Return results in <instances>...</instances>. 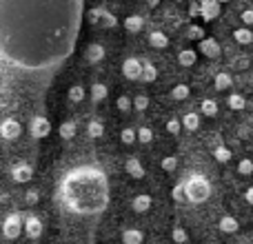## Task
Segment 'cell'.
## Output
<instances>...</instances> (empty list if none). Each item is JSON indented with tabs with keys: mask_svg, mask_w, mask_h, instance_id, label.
I'll use <instances>...</instances> for the list:
<instances>
[{
	"mask_svg": "<svg viewBox=\"0 0 253 244\" xmlns=\"http://www.w3.org/2000/svg\"><path fill=\"white\" fill-rule=\"evenodd\" d=\"M187 36L193 40H202V36H205V31L200 29V27H189L187 29Z\"/></svg>",
	"mask_w": 253,
	"mask_h": 244,
	"instance_id": "42",
	"label": "cell"
},
{
	"mask_svg": "<svg viewBox=\"0 0 253 244\" xmlns=\"http://www.w3.org/2000/svg\"><path fill=\"white\" fill-rule=\"evenodd\" d=\"M131 107L138 109V111H144L149 107V96L147 93H138V96H133L131 98Z\"/></svg>",
	"mask_w": 253,
	"mask_h": 244,
	"instance_id": "33",
	"label": "cell"
},
{
	"mask_svg": "<svg viewBox=\"0 0 253 244\" xmlns=\"http://www.w3.org/2000/svg\"><path fill=\"white\" fill-rule=\"evenodd\" d=\"M182 187H184V198L189 202H193V204H200L211 196V182L207 178H202V175H191L187 182H182Z\"/></svg>",
	"mask_w": 253,
	"mask_h": 244,
	"instance_id": "3",
	"label": "cell"
},
{
	"mask_svg": "<svg viewBox=\"0 0 253 244\" xmlns=\"http://www.w3.org/2000/svg\"><path fill=\"white\" fill-rule=\"evenodd\" d=\"M171 238H173L175 244H184V242L189 240V233L184 231L182 227H173V231H171Z\"/></svg>",
	"mask_w": 253,
	"mask_h": 244,
	"instance_id": "37",
	"label": "cell"
},
{
	"mask_svg": "<svg viewBox=\"0 0 253 244\" xmlns=\"http://www.w3.org/2000/svg\"><path fill=\"white\" fill-rule=\"evenodd\" d=\"M131 209H133L135 213H147V211L151 209V196H147V193L135 196L133 202H131Z\"/></svg>",
	"mask_w": 253,
	"mask_h": 244,
	"instance_id": "14",
	"label": "cell"
},
{
	"mask_svg": "<svg viewBox=\"0 0 253 244\" xmlns=\"http://www.w3.org/2000/svg\"><path fill=\"white\" fill-rule=\"evenodd\" d=\"M231 76L227 74V71H220L218 76H215L213 78V84H215V89H218V91H227V89H231Z\"/></svg>",
	"mask_w": 253,
	"mask_h": 244,
	"instance_id": "24",
	"label": "cell"
},
{
	"mask_svg": "<svg viewBox=\"0 0 253 244\" xmlns=\"http://www.w3.org/2000/svg\"><path fill=\"white\" fill-rule=\"evenodd\" d=\"M218 13H220V2H215V0L198 2V16L205 18V20H213V18H218Z\"/></svg>",
	"mask_w": 253,
	"mask_h": 244,
	"instance_id": "9",
	"label": "cell"
},
{
	"mask_svg": "<svg viewBox=\"0 0 253 244\" xmlns=\"http://www.w3.org/2000/svg\"><path fill=\"white\" fill-rule=\"evenodd\" d=\"M125 169H126V173H129L131 178H135V180H140L144 175V169H142V164H140L138 158H126Z\"/></svg>",
	"mask_w": 253,
	"mask_h": 244,
	"instance_id": "16",
	"label": "cell"
},
{
	"mask_svg": "<svg viewBox=\"0 0 253 244\" xmlns=\"http://www.w3.org/2000/svg\"><path fill=\"white\" fill-rule=\"evenodd\" d=\"M84 58H87V62H91V65H98V62L105 60V47L98 42H91L87 47V51H84Z\"/></svg>",
	"mask_w": 253,
	"mask_h": 244,
	"instance_id": "12",
	"label": "cell"
},
{
	"mask_svg": "<svg viewBox=\"0 0 253 244\" xmlns=\"http://www.w3.org/2000/svg\"><path fill=\"white\" fill-rule=\"evenodd\" d=\"M116 107H118L123 114L131 111V98L129 96H118V98H116Z\"/></svg>",
	"mask_w": 253,
	"mask_h": 244,
	"instance_id": "39",
	"label": "cell"
},
{
	"mask_svg": "<svg viewBox=\"0 0 253 244\" xmlns=\"http://www.w3.org/2000/svg\"><path fill=\"white\" fill-rule=\"evenodd\" d=\"M22 233V218L20 213H9L2 222V236L7 240H16L18 236Z\"/></svg>",
	"mask_w": 253,
	"mask_h": 244,
	"instance_id": "4",
	"label": "cell"
},
{
	"mask_svg": "<svg viewBox=\"0 0 253 244\" xmlns=\"http://www.w3.org/2000/svg\"><path fill=\"white\" fill-rule=\"evenodd\" d=\"M218 227H220V231H222V233L233 236V233L240 229V222H238L233 215H222V218H220V222H218Z\"/></svg>",
	"mask_w": 253,
	"mask_h": 244,
	"instance_id": "15",
	"label": "cell"
},
{
	"mask_svg": "<svg viewBox=\"0 0 253 244\" xmlns=\"http://www.w3.org/2000/svg\"><path fill=\"white\" fill-rule=\"evenodd\" d=\"M135 140L142 144H149L153 140V131L149 129V126H138V129H135Z\"/></svg>",
	"mask_w": 253,
	"mask_h": 244,
	"instance_id": "32",
	"label": "cell"
},
{
	"mask_svg": "<svg viewBox=\"0 0 253 244\" xmlns=\"http://www.w3.org/2000/svg\"><path fill=\"white\" fill-rule=\"evenodd\" d=\"M171 198H173L175 202H184L187 198H184V187H182V182H178L173 187V191H171Z\"/></svg>",
	"mask_w": 253,
	"mask_h": 244,
	"instance_id": "41",
	"label": "cell"
},
{
	"mask_svg": "<svg viewBox=\"0 0 253 244\" xmlns=\"http://www.w3.org/2000/svg\"><path fill=\"white\" fill-rule=\"evenodd\" d=\"M25 200H27V204H36V202H38V200H40L38 191H36V189H31V191H27Z\"/></svg>",
	"mask_w": 253,
	"mask_h": 244,
	"instance_id": "44",
	"label": "cell"
},
{
	"mask_svg": "<svg viewBox=\"0 0 253 244\" xmlns=\"http://www.w3.org/2000/svg\"><path fill=\"white\" fill-rule=\"evenodd\" d=\"M233 40H236V42H240V44H251L253 42L251 29H247V27H240V29H236V31H233Z\"/></svg>",
	"mask_w": 253,
	"mask_h": 244,
	"instance_id": "25",
	"label": "cell"
},
{
	"mask_svg": "<svg viewBox=\"0 0 253 244\" xmlns=\"http://www.w3.org/2000/svg\"><path fill=\"white\" fill-rule=\"evenodd\" d=\"M167 131H169L171 135H178L180 131H182V124H180L178 118H169L167 120Z\"/></svg>",
	"mask_w": 253,
	"mask_h": 244,
	"instance_id": "40",
	"label": "cell"
},
{
	"mask_svg": "<svg viewBox=\"0 0 253 244\" xmlns=\"http://www.w3.org/2000/svg\"><path fill=\"white\" fill-rule=\"evenodd\" d=\"M213 156H215V160H218L220 164H227V162L233 158V153H231V149L229 147H222V144H220V147H215Z\"/></svg>",
	"mask_w": 253,
	"mask_h": 244,
	"instance_id": "31",
	"label": "cell"
},
{
	"mask_svg": "<svg viewBox=\"0 0 253 244\" xmlns=\"http://www.w3.org/2000/svg\"><path fill=\"white\" fill-rule=\"evenodd\" d=\"M58 133H60L62 140H71L76 135V122L74 120H67L60 124V129H58Z\"/></svg>",
	"mask_w": 253,
	"mask_h": 244,
	"instance_id": "28",
	"label": "cell"
},
{
	"mask_svg": "<svg viewBox=\"0 0 253 244\" xmlns=\"http://www.w3.org/2000/svg\"><path fill=\"white\" fill-rule=\"evenodd\" d=\"M211 244H218V242H211Z\"/></svg>",
	"mask_w": 253,
	"mask_h": 244,
	"instance_id": "48",
	"label": "cell"
},
{
	"mask_svg": "<svg viewBox=\"0 0 253 244\" xmlns=\"http://www.w3.org/2000/svg\"><path fill=\"white\" fill-rule=\"evenodd\" d=\"M189 13H191L193 18L198 16V2H191V4H189Z\"/></svg>",
	"mask_w": 253,
	"mask_h": 244,
	"instance_id": "47",
	"label": "cell"
},
{
	"mask_svg": "<svg viewBox=\"0 0 253 244\" xmlns=\"http://www.w3.org/2000/svg\"><path fill=\"white\" fill-rule=\"evenodd\" d=\"M233 67H236V69H240V71H245L247 67H249V60H247V58L242 56V58H238V60L233 62Z\"/></svg>",
	"mask_w": 253,
	"mask_h": 244,
	"instance_id": "45",
	"label": "cell"
},
{
	"mask_svg": "<svg viewBox=\"0 0 253 244\" xmlns=\"http://www.w3.org/2000/svg\"><path fill=\"white\" fill-rule=\"evenodd\" d=\"M11 178L16 180V182H29V180L34 178V169H31V164H27V162H20V164H16L11 169Z\"/></svg>",
	"mask_w": 253,
	"mask_h": 244,
	"instance_id": "11",
	"label": "cell"
},
{
	"mask_svg": "<svg viewBox=\"0 0 253 244\" xmlns=\"http://www.w3.org/2000/svg\"><path fill=\"white\" fill-rule=\"evenodd\" d=\"M238 173H240V175H251L253 173V160H249V158H242V160L238 162Z\"/></svg>",
	"mask_w": 253,
	"mask_h": 244,
	"instance_id": "36",
	"label": "cell"
},
{
	"mask_svg": "<svg viewBox=\"0 0 253 244\" xmlns=\"http://www.w3.org/2000/svg\"><path fill=\"white\" fill-rule=\"evenodd\" d=\"M120 140H123L125 144H133L135 142V129L133 126H125V129L120 131Z\"/></svg>",
	"mask_w": 253,
	"mask_h": 244,
	"instance_id": "38",
	"label": "cell"
},
{
	"mask_svg": "<svg viewBox=\"0 0 253 244\" xmlns=\"http://www.w3.org/2000/svg\"><path fill=\"white\" fill-rule=\"evenodd\" d=\"M198 60V53L193 51V49H182V51L178 53V62L182 67H193Z\"/></svg>",
	"mask_w": 253,
	"mask_h": 244,
	"instance_id": "23",
	"label": "cell"
},
{
	"mask_svg": "<svg viewBox=\"0 0 253 244\" xmlns=\"http://www.w3.org/2000/svg\"><path fill=\"white\" fill-rule=\"evenodd\" d=\"M20 133H22V126L16 118H11V116L2 118V122H0V138L2 140H16Z\"/></svg>",
	"mask_w": 253,
	"mask_h": 244,
	"instance_id": "5",
	"label": "cell"
},
{
	"mask_svg": "<svg viewBox=\"0 0 253 244\" xmlns=\"http://www.w3.org/2000/svg\"><path fill=\"white\" fill-rule=\"evenodd\" d=\"M89 20H91L93 25H105V27L116 25V18L111 16V13H107L105 9H100V7H93L91 11H89Z\"/></svg>",
	"mask_w": 253,
	"mask_h": 244,
	"instance_id": "10",
	"label": "cell"
},
{
	"mask_svg": "<svg viewBox=\"0 0 253 244\" xmlns=\"http://www.w3.org/2000/svg\"><path fill=\"white\" fill-rule=\"evenodd\" d=\"M84 96H87V89L83 84H71L69 87V100L71 102H83Z\"/></svg>",
	"mask_w": 253,
	"mask_h": 244,
	"instance_id": "30",
	"label": "cell"
},
{
	"mask_svg": "<svg viewBox=\"0 0 253 244\" xmlns=\"http://www.w3.org/2000/svg\"><path fill=\"white\" fill-rule=\"evenodd\" d=\"M180 124L187 131H198V126H200V116H198L196 111H187V114L182 116V120H180Z\"/></svg>",
	"mask_w": 253,
	"mask_h": 244,
	"instance_id": "19",
	"label": "cell"
},
{
	"mask_svg": "<svg viewBox=\"0 0 253 244\" xmlns=\"http://www.w3.org/2000/svg\"><path fill=\"white\" fill-rule=\"evenodd\" d=\"M160 166L167 171V173H173L175 166H178V158H175V156H167V158H162V160H160Z\"/></svg>",
	"mask_w": 253,
	"mask_h": 244,
	"instance_id": "35",
	"label": "cell"
},
{
	"mask_svg": "<svg viewBox=\"0 0 253 244\" xmlns=\"http://www.w3.org/2000/svg\"><path fill=\"white\" fill-rule=\"evenodd\" d=\"M83 0H0V109L47 91L74 53Z\"/></svg>",
	"mask_w": 253,
	"mask_h": 244,
	"instance_id": "1",
	"label": "cell"
},
{
	"mask_svg": "<svg viewBox=\"0 0 253 244\" xmlns=\"http://www.w3.org/2000/svg\"><path fill=\"white\" fill-rule=\"evenodd\" d=\"M147 40H149V44H151L153 49H165L167 44H169V36L162 34V31H149Z\"/></svg>",
	"mask_w": 253,
	"mask_h": 244,
	"instance_id": "18",
	"label": "cell"
},
{
	"mask_svg": "<svg viewBox=\"0 0 253 244\" xmlns=\"http://www.w3.org/2000/svg\"><path fill=\"white\" fill-rule=\"evenodd\" d=\"M144 233L140 229H125L123 231V242L125 244H142Z\"/></svg>",
	"mask_w": 253,
	"mask_h": 244,
	"instance_id": "20",
	"label": "cell"
},
{
	"mask_svg": "<svg viewBox=\"0 0 253 244\" xmlns=\"http://www.w3.org/2000/svg\"><path fill=\"white\" fill-rule=\"evenodd\" d=\"M171 98H173V100H187L189 98V87L187 84H175V87L171 89Z\"/></svg>",
	"mask_w": 253,
	"mask_h": 244,
	"instance_id": "34",
	"label": "cell"
},
{
	"mask_svg": "<svg viewBox=\"0 0 253 244\" xmlns=\"http://www.w3.org/2000/svg\"><path fill=\"white\" fill-rule=\"evenodd\" d=\"M89 93H91V102H93V105H98V102L105 100L109 91H107V87L102 82H93L91 89H89Z\"/></svg>",
	"mask_w": 253,
	"mask_h": 244,
	"instance_id": "21",
	"label": "cell"
},
{
	"mask_svg": "<svg viewBox=\"0 0 253 244\" xmlns=\"http://www.w3.org/2000/svg\"><path fill=\"white\" fill-rule=\"evenodd\" d=\"M142 27H144V18L140 16V13H131V16L125 18V29L129 31V34H138Z\"/></svg>",
	"mask_w": 253,
	"mask_h": 244,
	"instance_id": "17",
	"label": "cell"
},
{
	"mask_svg": "<svg viewBox=\"0 0 253 244\" xmlns=\"http://www.w3.org/2000/svg\"><path fill=\"white\" fill-rule=\"evenodd\" d=\"M123 74L126 80H140V76H142V62L138 60V58H125L123 62Z\"/></svg>",
	"mask_w": 253,
	"mask_h": 244,
	"instance_id": "8",
	"label": "cell"
},
{
	"mask_svg": "<svg viewBox=\"0 0 253 244\" xmlns=\"http://www.w3.org/2000/svg\"><path fill=\"white\" fill-rule=\"evenodd\" d=\"M240 20L245 22L247 27H249V25H253V9H245V11L240 13Z\"/></svg>",
	"mask_w": 253,
	"mask_h": 244,
	"instance_id": "43",
	"label": "cell"
},
{
	"mask_svg": "<svg viewBox=\"0 0 253 244\" xmlns=\"http://www.w3.org/2000/svg\"><path fill=\"white\" fill-rule=\"evenodd\" d=\"M42 229H44L42 220H40L38 215H27V218L22 220V231H25L31 240H36V238L42 236Z\"/></svg>",
	"mask_w": 253,
	"mask_h": 244,
	"instance_id": "7",
	"label": "cell"
},
{
	"mask_svg": "<svg viewBox=\"0 0 253 244\" xmlns=\"http://www.w3.org/2000/svg\"><path fill=\"white\" fill-rule=\"evenodd\" d=\"M200 114L207 116V118H213V116H218V102L211 100V98H205V100L200 102Z\"/></svg>",
	"mask_w": 253,
	"mask_h": 244,
	"instance_id": "22",
	"label": "cell"
},
{
	"mask_svg": "<svg viewBox=\"0 0 253 244\" xmlns=\"http://www.w3.org/2000/svg\"><path fill=\"white\" fill-rule=\"evenodd\" d=\"M29 131L36 140H42L51 133V122L44 118V116H34V118H31V124H29Z\"/></svg>",
	"mask_w": 253,
	"mask_h": 244,
	"instance_id": "6",
	"label": "cell"
},
{
	"mask_svg": "<svg viewBox=\"0 0 253 244\" xmlns=\"http://www.w3.org/2000/svg\"><path fill=\"white\" fill-rule=\"evenodd\" d=\"M227 105H229V109H233V111H242L247 107V100H245L242 93H231L229 100H227Z\"/></svg>",
	"mask_w": 253,
	"mask_h": 244,
	"instance_id": "26",
	"label": "cell"
},
{
	"mask_svg": "<svg viewBox=\"0 0 253 244\" xmlns=\"http://www.w3.org/2000/svg\"><path fill=\"white\" fill-rule=\"evenodd\" d=\"M200 51L205 53L207 58H215L220 56V44L215 38H202L200 40Z\"/></svg>",
	"mask_w": 253,
	"mask_h": 244,
	"instance_id": "13",
	"label": "cell"
},
{
	"mask_svg": "<svg viewBox=\"0 0 253 244\" xmlns=\"http://www.w3.org/2000/svg\"><path fill=\"white\" fill-rule=\"evenodd\" d=\"M107 178L98 166H76L62 178V204L78 215H96L107 206Z\"/></svg>",
	"mask_w": 253,
	"mask_h": 244,
	"instance_id": "2",
	"label": "cell"
},
{
	"mask_svg": "<svg viewBox=\"0 0 253 244\" xmlns=\"http://www.w3.org/2000/svg\"><path fill=\"white\" fill-rule=\"evenodd\" d=\"M245 200L249 202V204H253V187H249V189L245 191Z\"/></svg>",
	"mask_w": 253,
	"mask_h": 244,
	"instance_id": "46",
	"label": "cell"
},
{
	"mask_svg": "<svg viewBox=\"0 0 253 244\" xmlns=\"http://www.w3.org/2000/svg\"><path fill=\"white\" fill-rule=\"evenodd\" d=\"M87 133L89 138H102V133H105V124H102V120H91L87 124Z\"/></svg>",
	"mask_w": 253,
	"mask_h": 244,
	"instance_id": "27",
	"label": "cell"
},
{
	"mask_svg": "<svg viewBox=\"0 0 253 244\" xmlns=\"http://www.w3.org/2000/svg\"><path fill=\"white\" fill-rule=\"evenodd\" d=\"M158 78V69L151 65V62H142V76H140V80H144V82H153V80Z\"/></svg>",
	"mask_w": 253,
	"mask_h": 244,
	"instance_id": "29",
	"label": "cell"
}]
</instances>
